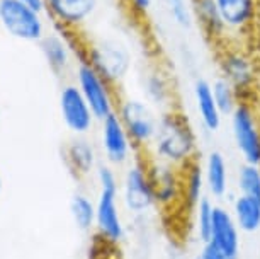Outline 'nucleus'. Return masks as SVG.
Wrapping results in <instances>:
<instances>
[{
    "instance_id": "f257e3e1",
    "label": "nucleus",
    "mask_w": 260,
    "mask_h": 259,
    "mask_svg": "<svg viewBox=\"0 0 260 259\" xmlns=\"http://www.w3.org/2000/svg\"><path fill=\"white\" fill-rule=\"evenodd\" d=\"M198 154V133L187 116L179 107L160 113L158 128L148 150L150 157L182 169L185 164L199 159Z\"/></svg>"
},
{
    "instance_id": "f03ea898",
    "label": "nucleus",
    "mask_w": 260,
    "mask_h": 259,
    "mask_svg": "<svg viewBox=\"0 0 260 259\" xmlns=\"http://www.w3.org/2000/svg\"><path fill=\"white\" fill-rule=\"evenodd\" d=\"M94 178L99 184L95 198V231L106 244L117 246L126 239V227L121 213L119 186L116 167L107 162H99Z\"/></svg>"
},
{
    "instance_id": "7ed1b4c3",
    "label": "nucleus",
    "mask_w": 260,
    "mask_h": 259,
    "mask_svg": "<svg viewBox=\"0 0 260 259\" xmlns=\"http://www.w3.org/2000/svg\"><path fill=\"white\" fill-rule=\"evenodd\" d=\"M119 198L124 210L133 217H145L158 208L146 154H136L126 165L121 178Z\"/></svg>"
},
{
    "instance_id": "20e7f679",
    "label": "nucleus",
    "mask_w": 260,
    "mask_h": 259,
    "mask_svg": "<svg viewBox=\"0 0 260 259\" xmlns=\"http://www.w3.org/2000/svg\"><path fill=\"white\" fill-rule=\"evenodd\" d=\"M116 113L133 141L136 154H148L158 128V111L140 97H122L117 102Z\"/></svg>"
},
{
    "instance_id": "39448f33",
    "label": "nucleus",
    "mask_w": 260,
    "mask_h": 259,
    "mask_svg": "<svg viewBox=\"0 0 260 259\" xmlns=\"http://www.w3.org/2000/svg\"><path fill=\"white\" fill-rule=\"evenodd\" d=\"M0 24L9 36L24 43H39L48 34L46 14L21 0H0Z\"/></svg>"
},
{
    "instance_id": "423d86ee",
    "label": "nucleus",
    "mask_w": 260,
    "mask_h": 259,
    "mask_svg": "<svg viewBox=\"0 0 260 259\" xmlns=\"http://www.w3.org/2000/svg\"><path fill=\"white\" fill-rule=\"evenodd\" d=\"M219 75L235 87L240 101L255 102V91L258 87V70L248 53L238 46L223 45L218 56Z\"/></svg>"
},
{
    "instance_id": "0eeeda50",
    "label": "nucleus",
    "mask_w": 260,
    "mask_h": 259,
    "mask_svg": "<svg viewBox=\"0 0 260 259\" xmlns=\"http://www.w3.org/2000/svg\"><path fill=\"white\" fill-rule=\"evenodd\" d=\"M75 84L89 102L97 121L106 120L107 116L116 113L119 99H116L114 85L109 84L85 58L75 62Z\"/></svg>"
},
{
    "instance_id": "6e6552de",
    "label": "nucleus",
    "mask_w": 260,
    "mask_h": 259,
    "mask_svg": "<svg viewBox=\"0 0 260 259\" xmlns=\"http://www.w3.org/2000/svg\"><path fill=\"white\" fill-rule=\"evenodd\" d=\"M228 118L235 147L243 162L260 165V107L257 102L240 101Z\"/></svg>"
},
{
    "instance_id": "1a4fd4ad",
    "label": "nucleus",
    "mask_w": 260,
    "mask_h": 259,
    "mask_svg": "<svg viewBox=\"0 0 260 259\" xmlns=\"http://www.w3.org/2000/svg\"><path fill=\"white\" fill-rule=\"evenodd\" d=\"M83 56L112 85L121 84L133 65L127 48L111 38L87 43Z\"/></svg>"
},
{
    "instance_id": "9d476101",
    "label": "nucleus",
    "mask_w": 260,
    "mask_h": 259,
    "mask_svg": "<svg viewBox=\"0 0 260 259\" xmlns=\"http://www.w3.org/2000/svg\"><path fill=\"white\" fill-rule=\"evenodd\" d=\"M58 106H60L63 123L73 135L85 136L90 133L97 120L75 82H68V84L61 85Z\"/></svg>"
},
{
    "instance_id": "9b49d317",
    "label": "nucleus",
    "mask_w": 260,
    "mask_h": 259,
    "mask_svg": "<svg viewBox=\"0 0 260 259\" xmlns=\"http://www.w3.org/2000/svg\"><path fill=\"white\" fill-rule=\"evenodd\" d=\"M101 123V147L102 154L106 157V162L114 165V167H122L127 165L136 155L135 145L131 141L129 135L122 125L117 113H112Z\"/></svg>"
},
{
    "instance_id": "f8f14e48",
    "label": "nucleus",
    "mask_w": 260,
    "mask_h": 259,
    "mask_svg": "<svg viewBox=\"0 0 260 259\" xmlns=\"http://www.w3.org/2000/svg\"><path fill=\"white\" fill-rule=\"evenodd\" d=\"M148 159V167L151 179L155 184L156 193V205L161 212H175L180 208L182 203V176H180V169L175 165L160 162L153 157Z\"/></svg>"
},
{
    "instance_id": "ddd939ff",
    "label": "nucleus",
    "mask_w": 260,
    "mask_h": 259,
    "mask_svg": "<svg viewBox=\"0 0 260 259\" xmlns=\"http://www.w3.org/2000/svg\"><path fill=\"white\" fill-rule=\"evenodd\" d=\"M46 17L60 31L75 33L94 17L99 0H45Z\"/></svg>"
},
{
    "instance_id": "4468645a",
    "label": "nucleus",
    "mask_w": 260,
    "mask_h": 259,
    "mask_svg": "<svg viewBox=\"0 0 260 259\" xmlns=\"http://www.w3.org/2000/svg\"><path fill=\"white\" fill-rule=\"evenodd\" d=\"M230 36H245L260 21V0H214Z\"/></svg>"
},
{
    "instance_id": "2eb2a0df",
    "label": "nucleus",
    "mask_w": 260,
    "mask_h": 259,
    "mask_svg": "<svg viewBox=\"0 0 260 259\" xmlns=\"http://www.w3.org/2000/svg\"><path fill=\"white\" fill-rule=\"evenodd\" d=\"M240 234L242 232H240L232 212L221 205H214L209 244H213L226 259H238L240 249H242Z\"/></svg>"
},
{
    "instance_id": "dca6fc26",
    "label": "nucleus",
    "mask_w": 260,
    "mask_h": 259,
    "mask_svg": "<svg viewBox=\"0 0 260 259\" xmlns=\"http://www.w3.org/2000/svg\"><path fill=\"white\" fill-rule=\"evenodd\" d=\"M56 29V27H55ZM39 51H41L43 58L48 63L50 70L55 73L56 77H65L68 70L72 68L75 60V53H73L70 36L67 31H51L48 33L41 41L38 43Z\"/></svg>"
},
{
    "instance_id": "f3484780",
    "label": "nucleus",
    "mask_w": 260,
    "mask_h": 259,
    "mask_svg": "<svg viewBox=\"0 0 260 259\" xmlns=\"http://www.w3.org/2000/svg\"><path fill=\"white\" fill-rule=\"evenodd\" d=\"M192 11L196 24L201 27L204 36L216 45H226L230 41V33L214 0H192Z\"/></svg>"
},
{
    "instance_id": "a211bd4d",
    "label": "nucleus",
    "mask_w": 260,
    "mask_h": 259,
    "mask_svg": "<svg viewBox=\"0 0 260 259\" xmlns=\"http://www.w3.org/2000/svg\"><path fill=\"white\" fill-rule=\"evenodd\" d=\"M143 94L145 101H148L158 113L174 109L175 104V89L169 73L160 67L150 68L143 77Z\"/></svg>"
},
{
    "instance_id": "6ab92c4d",
    "label": "nucleus",
    "mask_w": 260,
    "mask_h": 259,
    "mask_svg": "<svg viewBox=\"0 0 260 259\" xmlns=\"http://www.w3.org/2000/svg\"><path fill=\"white\" fill-rule=\"evenodd\" d=\"M63 159L67 162V167L77 179H87L95 174V169L99 165L97 152L94 145L85 136H77L67 145Z\"/></svg>"
},
{
    "instance_id": "aec40b11",
    "label": "nucleus",
    "mask_w": 260,
    "mask_h": 259,
    "mask_svg": "<svg viewBox=\"0 0 260 259\" xmlns=\"http://www.w3.org/2000/svg\"><path fill=\"white\" fill-rule=\"evenodd\" d=\"M192 96H194V104L196 111H198L199 121L203 125V128L209 133H216L223 126L224 116L219 111L218 104L214 101L213 89H211V82L206 79H198L194 82L192 87Z\"/></svg>"
},
{
    "instance_id": "412c9836",
    "label": "nucleus",
    "mask_w": 260,
    "mask_h": 259,
    "mask_svg": "<svg viewBox=\"0 0 260 259\" xmlns=\"http://www.w3.org/2000/svg\"><path fill=\"white\" fill-rule=\"evenodd\" d=\"M206 191L211 198L226 196L230 188V169L228 160L219 150H209L203 162Z\"/></svg>"
},
{
    "instance_id": "4be33fe9",
    "label": "nucleus",
    "mask_w": 260,
    "mask_h": 259,
    "mask_svg": "<svg viewBox=\"0 0 260 259\" xmlns=\"http://www.w3.org/2000/svg\"><path fill=\"white\" fill-rule=\"evenodd\" d=\"M180 176H182V203H180V210L189 213L192 217L194 208L198 203L206 196V181H204V170L203 162L199 159L192 160V162L185 164L180 169Z\"/></svg>"
},
{
    "instance_id": "5701e85b",
    "label": "nucleus",
    "mask_w": 260,
    "mask_h": 259,
    "mask_svg": "<svg viewBox=\"0 0 260 259\" xmlns=\"http://www.w3.org/2000/svg\"><path fill=\"white\" fill-rule=\"evenodd\" d=\"M230 212H232L240 232L257 234L260 231V199L237 194Z\"/></svg>"
},
{
    "instance_id": "b1692460",
    "label": "nucleus",
    "mask_w": 260,
    "mask_h": 259,
    "mask_svg": "<svg viewBox=\"0 0 260 259\" xmlns=\"http://www.w3.org/2000/svg\"><path fill=\"white\" fill-rule=\"evenodd\" d=\"M70 217L80 232H90L95 228V202L87 193L77 191L70 198Z\"/></svg>"
},
{
    "instance_id": "393cba45",
    "label": "nucleus",
    "mask_w": 260,
    "mask_h": 259,
    "mask_svg": "<svg viewBox=\"0 0 260 259\" xmlns=\"http://www.w3.org/2000/svg\"><path fill=\"white\" fill-rule=\"evenodd\" d=\"M211 89H213V96L214 101L218 104L219 111H221L223 116H230L235 111V107L238 106L240 97L235 91V87L230 84V82L221 75H216L213 80H211Z\"/></svg>"
},
{
    "instance_id": "a878e982",
    "label": "nucleus",
    "mask_w": 260,
    "mask_h": 259,
    "mask_svg": "<svg viewBox=\"0 0 260 259\" xmlns=\"http://www.w3.org/2000/svg\"><path fill=\"white\" fill-rule=\"evenodd\" d=\"M213 215H214V203L211 202V198L206 194L198 203V207L194 208V213H192L196 236H198V239L203 244L209 242L211 228H213Z\"/></svg>"
},
{
    "instance_id": "bb28decb",
    "label": "nucleus",
    "mask_w": 260,
    "mask_h": 259,
    "mask_svg": "<svg viewBox=\"0 0 260 259\" xmlns=\"http://www.w3.org/2000/svg\"><path fill=\"white\" fill-rule=\"evenodd\" d=\"M238 194L260 199V165L243 162L237 172Z\"/></svg>"
},
{
    "instance_id": "cd10ccee",
    "label": "nucleus",
    "mask_w": 260,
    "mask_h": 259,
    "mask_svg": "<svg viewBox=\"0 0 260 259\" xmlns=\"http://www.w3.org/2000/svg\"><path fill=\"white\" fill-rule=\"evenodd\" d=\"M169 7V16L172 22L180 29H192L196 24L194 11H192V0H167Z\"/></svg>"
},
{
    "instance_id": "c85d7f7f",
    "label": "nucleus",
    "mask_w": 260,
    "mask_h": 259,
    "mask_svg": "<svg viewBox=\"0 0 260 259\" xmlns=\"http://www.w3.org/2000/svg\"><path fill=\"white\" fill-rule=\"evenodd\" d=\"M127 4H129L131 11L140 17H146L153 7V0H127Z\"/></svg>"
},
{
    "instance_id": "c756f323",
    "label": "nucleus",
    "mask_w": 260,
    "mask_h": 259,
    "mask_svg": "<svg viewBox=\"0 0 260 259\" xmlns=\"http://www.w3.org/2000/svg\"><path fill=\"white\" fill-rule=\"evenodd\" d=\"M199 256H201V259H226L213 246V244H209V242L203 244V249L199 251Z\"/></svg>"
},
{
    "instance_id": "7c9ffc66",
    "label": "nucleus",
    "mask_w": 260,
    "mask_h": 259,
    "mask_svg": "<svg viewBox=\"0 0 260 259\" xmlns=\"http://www.w3.org/2000/svg\"><path fill=\"white\" fill-rule=\"evenodd\" d=\"M21 2L27 4L29 7L36 9L38 12L46 14V4H45V0H21Z\"/></svg>"
},
{
    "instance_id": "2f4dec72",
    "label": "nucleus",
    "mask_w": 260,
    "mask_h": 259,
    "mask_svg": "<svg viewBox=\"0 0 260 259\" xmlns=\"http://www.w3.org/2000/svg\"><path fill=\"white\" fill-rule=\"evenodd\" d=\"M192 259H201V256H199V254H196V256H194Z\"/></svg>"
},
{
    "instance_id": "473e14b6",
    "label": "nucleus",
    "mask_w": 260,
    "mask_h": 259,
    "mask_svg": "<svg viewBox=\"0 0 260 259\" xmlns=\"http://www.w3.org/2000/svg\"><path fill=\"white\" fill-rule=\"evenodd\" d=\"M0 191H2V179H0Z\"/></svg>"
},
{
    "instance_id": "72a5a7b5",
    "label": "nucleus",
    "mask_w": 260,
    "mask_h": 259,
    "mask_svg": "<svg viewBox=\"0 0 260 259\" xmlns=\"http://www.w3.org/2000/svg\"><path fill=\"white\" fill-rule=\"evenodd\" d=\"M0 27H2V24H0Z\"/></svg>"
}]
</instances>
